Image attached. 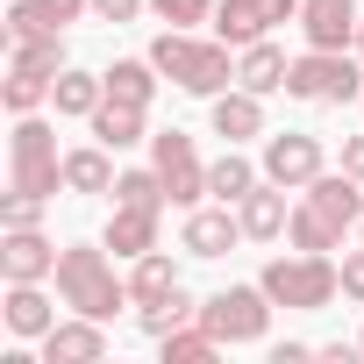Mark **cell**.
Listing matches in <instances>:
<instances>
[{
    "mask_svg": "<svg viewBox=\"0 0 364 364\" xmlns=\"http://www.w3.org/2000/svg\"><path fill=\"white\" fill-rule=\"evenodd\" d=\"M86 129H93V143H107V150H136V143H150V107H129V100H100Z\"/></svg>",
    "mask_w": 364,
    "mask_h": 364,
    "instance_id": "19",
    "label": "cell"
},
{
    "mask_svg": "<svg viewBox=\"0 0 364 364\" xmlns=\"http://www.w3.org/2000/svg\"><path fill=\"white\" fill-rule=\"evenodd\" d=\"M286 243H293V250H343V229L300 193V200H293V222H286Z\"/></svg>",
    "mask_w": 364,
    "mask_h": 364,
    "instance_id": "26",
    "label": "cell"
},
{
    "mask_svg": "<svg viewBox=\"0 0 364 364\" xmlns=\"http://www.w3.org/2000/svg\"><path fill=\"white\" fill-rule=\"evenodd\" d=\"M208 122H215V136H222V143H250V136H264V93L229 86V93H215V100H208Z\"/></svg>",
    "mask_w": 364,
    "mask_h": 364,
    "instance_id": "15",
    "label": "cell"
},
{
    "mask_svg": "<svg viewBox=\"0 0 364 364\" xmlns=\"http://www.w3.org/2000/svg\"><path fill=\"white\" fill-rule=\"evenodd\" d=\"M264 178H279V186H293V193H307L314 178L328 171V150H321V136L314 129H279V136H264Z\"/></svg>",
    "mask_w": 364,
    "mask_h": 364,
    "instance_id": "8",
    "label": "cell"
},
{
    "mask_svg": "<svg viewBox=\"0 0 364 364\" xmlns=\"http://www.w3.org/2000/svg\"><path fill=\"white\" fill-rule=\"evenodd\" d=\"M236 243H250L243 236V215L236 208H186V222H178V250H186V257H229Z\"/></svg>",
    "mask_w": 364,
    "mask_h": 364,
    "instance_id": "9",
    "label": "cell"
},
{
    "mask_svg": "<svg viewBox=\"0 0 364 364\" xmlns=\"http://www.w3.org/2000/svg\"><path fill=\"white\" fill-rule=\"evenodd\" d=\"M307 357H321V350H314V343H279V350H272V364H307Z\"/></svg>",
    "mask_w": 364,
    "mask_h": 364,
    "instance_id": "38",
    "label": "cell"
},
{
    "mask_svg": "<svg viewBox=\"0 0 364 364\" xmlns=\"http://www.w3.org/2000/svg\"><path fill=\"white\" fill-rule=\"evenodd\" d=\"M357 243H364V222H357Z\"/></svg>",
    "mask_w": 364,
    "mask_h": 364,
    "instance_id": "41",
    "label": "cell"
},
{
    "mask_svg": "<svg viewBox=\"0 0 364 364\" xmlns=\"http://www.w3.org/2000/svg\"><path fill=\"white\" fill-rule=\"evenodd\" d=\"M272 307H279V300L250 279V286H222V293H208V300H200V321L222 336V350H236V343H264Z\"/></svg>",
    "mask_w": 364,
    "mask_h": 364,
    "instance_id": "6",
    "label": "cell"
},
{
    "mask_svg": "<svg viewBox=\"0 0 364 364\" xmlns=\"http://www.w3.org/2000/svg\"><path fill=\"white\" fill-rule=\"evenodd\" d=\"M307 200H314V208H321V215H328V222H336L343 236H350V229L364 222V186H357L350 171H321L314 186H307Z\"/></svg>",
    "mask_w": 364,
    "mask_h": 364,
    "instance_id": "20",
    "label": "cell"
},
{
    "mask_svg": "<svg viewBox=\"0 0 364 364\" xmlns=\"http://www.w3.org/2000/svg\"><path fill=\"white\" fill-rule=\"evenodd\" d=\"M186 321H200V300H193L186 286H171L164 300L136 307V328H143V336H171V328H186Z\"/></svg>",
    "mask_w": 364,
    "mask_h": 364,
    "instance_id": "27",
    "label": "cell"
},
{
    "mask_svg": "<svg viewBox=\"0 0 364 364\" xmlns=\"http://www.w3.org/2000/svg\"><path fill=\"white\" fill-rule=\"evenodd\" d=\"M114 200H122V208H171L164 171H157V164H129V171L114 178Z\"/></svg>",
    "mask_w": 364,
    "mask_h": 364,
    "instance_id": "31",
    "label": "cell"
},
{
    "mask_svg": "<svg viewBox=\"0 0 364 364\" xmlns=\"http://www.w3.org/2000/svg\"><path fill=\"white\" fill-rule=\"evenodd\" d=\"M114 150L107 143H86V150H65V193H114Z\"/></svg>",
    "mask_w": 364,
    "mask_h": 364,
    "instance_id": "21",
    "label": "cell"
},
{
    "mask_svg": "<svg viewBox=\"0 0 364 364\" xmlns=\"http://www.w3.org/2000/svg\"><path fill=\"white\" fill-rule=\"evenodd\" d=\"M136 15H150V0H93V22H136Z\"/></svg>",
    "mask_w": 364,
    "mask_h": 364,
    "instance_id": "36",
    "label": "cell"
},
{
    "mask_svg": "<svg viewBox=\"0 0 364 364\" xmlns=\"http://www.w3.org/2000/svg\"><path fill=\"white\" fill-rule=\"evenodd\" d=\"M0 279H58V243L43 229H0Z\"/></svg>",
    "mask_w": 364,
    "mask_h": 364,
    "instance_id": "11",
    "label": "cell"
},
{
    "mask_svg": "<svg viewBox=\"0 0 364 364\" xmlns=\"http://www.w3.org/2000/svg\"><path fill=\"white\" fill-rule=\"evenodd\" d=\"M357 357H364V328H357Z\"/></svg>",
    "mask_w": 364,
    "mask_h": 364,
    "instance_id": "40",
    "label": "cell"
},
{
    "mask_svg": "<svg viewBox=\"0 0 364 364\" xmlns=\"http://www.w3.org/2000/svg\"><path fill=\"white\" fill-rule=\"evenodd\" d=\"M8 72H29V79H58V72H65V36H58V29H50V36H22Z\"/></svg>",
    "mask_w": 364,
    "mask_h": 364,
    "instance_id": "30",
    "label": "cell"
},
{
    "mask_svg": "<svg viewBox=\"0 0 364 364\" xmlns=\"http://www.w3.org/2000/svg\"><path fill=\"white\" fill-rule=\"evenodd\" d=\"M0 321H8V336H22V343H43L58 328V307H50L43 279H15L8 300H0Z\"/></svg>",
    "mask_w": 364,
    "mask_h": 364,
    "instance_id": "13",
    "label": "cell"
},
{
    "mask_svg": "<svg viewBox=\"0 0 364 364\" xmlns=\"http://www.w3.org/2000/svg\"><path fill=\"white\" fill-rule=\"evenodd\" d=\"M171 286H178V264H171L164 250H143V257H136V272H129V300H136V307H150V300H164Z\"/></svg>",
    "mask_w": 364,
    "mask_h": 364,
    "instance_id": "28",
    "label": "cell"
},
{
    "mask_svg": "<svg viewBox=\"0 0 364 364\" xmlns=\"http://www.w3.org/2000/svg\"><path fill=\"white\" fill-rule=\"evenodd\" d=\"M286 72H293V58L272 36H257V43L236 50V86H250V93H286Z\"/></svg>",
    "mask_w": 364,
    "mask_h": 364,
    "instance_id": "18",
    "label": "cell"
},
{
    "mask_svg": "<svg viewBox=\"0 0 364 364\" xmlns=\"http://www.w3.org/2000/svg\"><path fill=\"white\" fill-rule=\"evenodd\" d=\"M286 193H293V186H279V178H257V186L236 200L250 243H279V236H286V222H293V200H286Z\"/></svg>",
    "mask_w": 364,
    "mask_h": 364,
    "instance_id": "12",
    "label": "cell"
},
{
    "mask_svg": "<svg viewBox=\"0 0 364 364\" xmlns=\"http://www.w3.org/2000/svg\"><path fill=\"white\" fill-rule=\"evenodd\" d=\"M150 164L164 171V193L178 215L208 200V164H200V143L186 129H150Z\"/></svg>",
    "mask_w": 364,
    "mask_h": 364,
    "instance_id": "7",
    "label": "cell"
},
{
    "mask_svg": "<svg viewBox=\"0 0 364 364\" xmlns=\"http://www.w3.org/2000/svg\"><path fill=\"white\" fill-rule=\"evenodd\" d=\"M58 300L72 314H93V321H114L129 300V279H114V257L107 243H65L58 250Z\"/></svg>",
    "mask_w": 364,
    "mask_h": 364,
    "instance_id": "1",
    "label": "cell"
},
{
    "mask_svg": "<svg viewBox=\"0 0 364 364\" xmlns=\"http://www.w3.org/2000/svg\"><path fill=\"white\" fill-rule=\"evenodd\" d=\"M107 100V79L100 72H79V65H65L58 72V86H50V107L58 114H72V122H93V107Z\"/></svg>",
    "mask_w": 364,
    "mask_h": 364,
    "instance_id": "23",
    "label": "cell"
},
{
    "mask_svg": "<svg viewBox=\"0 0 364 364\" xmlns=\"http://www.w3.org/2000/svg\"><path fill=\"white\" fill-rule=\"evenodd\" d=\"M257 178H264V164H250L243 157V143H229L215 164H208V200H222V208H236L250 186H257Z\"/></svg>",
    "mask_w": 364,
    "mask_h": 364,
    "instance_id": "22",
    "label": "cell"
},
{
    "mask_svg": "<svg viewBox=\"0 0 364 364\" xmlns=\"http://www.w3.org/2000/svg\"><path fill=\"white\" fill-rule=\"evenodd\" d=\"M357 22H364L357 0H300V36H307V50H357Z\"/></svg>",
    "mask_w": 364,
    "mask_h": 364,
    "instance_id": "10",
    "label": "cell"
},
{
    "mask_svg": "<svg viewBox=\"0 0 364 364\" xmlns=\"http://www.w3.org/2000/svg\"><path fill=\"white\" fill-rule=\"evenodd\" d=\"M157 229H164V208H122L114 200V215H107V229H100V243L114 250V257H143V250H157Z\"/></svg>",
    "mask_w": 364,
    "mask_h": 364,
    "instance_id": "16",
    "label": "cell"
},
{
    "mask_svg": "<svg viewBox=\"0 0 364 364\" xmlns=\"http://www.w3.org/2000/svg\"><path fill=\"white\" fill-rule=\"evenodd\" d=\"M286 100H307V107H343V100H364V72L350 50H300L293 72H286Z\"/></svg>",
    "mask_w": 364,
    "mask_h": 364,
    "instance_id": "5",
    "label": "cell"
},
{
    "mask_svg": "<svg viewBox=\"0 0 364 364\" xmlns=\"http://www.w3.org/2000/svg\"><path fill=\"white\" fill-rule=\"evenodd\" d=\"M8 178H15V193L58 200V186H65V150H58V129H50L43 114H15V136H8Z\"/></svg>",
    "mask_w": 364,
    "mask_h": 364,
    "instance_id": "4",
    "label": "cell"
},
{
    "mask_svg": "<svg viewBox=\"0 0 364 364\" xmlns=\"http://www.w3.org/2000/svg\"><path fill=\"white\" fill-rule=\"evenodd\" d=\"M43 208H50V200H36V193H8V208H0V229H36Z\"/></svg>",
    "mask_w": 364,
    "mask_h": 364,
    "instance_id": "34",
    "label": "cell"
},
{
    "mask_svg": "<svg viewBox=\"0 0 364 364\" xmlns=\"http://www.w3.org/2000/svg\"><path fill=\"white\" fill-rule=\"evenodd\" d=\"M336 264H343V300H357V307H364V243H357V250H343Z\"/></svg>",
    "mask_w": 364,
    "mask_h": 364,
    "instance_id": "35",
    "label": "cell"
},
{
    "mask_svg": "<svg viewBox=\"0 0 364 364\" xmlns=\"http://www.w3.org/2000/svg\"><path fill=\"white\" fill-rule=\"evenodd\" d=\"M357 58H364V22H357Z\"/></svg>",
    "mask_w": 364,
    "mask_h": 364,
    "instance_id": "39",
    "label": "cell"
},
{
    "mask_svg": "<svg viewBox=\"0 0 364 364\" xmlns=\"http://www.w3.org/2000/svg\"><path fill=\"white\" fill-rule=\"evenodd\" d=\"M100 357H107V328L93 314H72L43 336V364H100Z\"/></svg>",
    "mask_w": 364,
    "mask_h": 364,
    "instance_id": "17",
    "label": "cell"
},
{
    "mask_svg": "<svg viewBox=\"0 0 364 364\" xmlns=\"http://www.w3.org/2000/svg\"><path fill=\"white\" fill-rule=\"evenodd\" d=\"M150 65L178 86V93H193V100H215L236 86V65H229V43L222 36H193V29H164L150 43Z\"/></svg>",
    "mask_w": 364,
    "mask_h": 364,
    "instance_id": "2",
    "label": "cell"
},
{
    "mask_svg": "<svg viewBox=\"0 0 364 364\" xmlns=\"http://www.w3.org/2000/svg\"><path fill=\"white\" fill-rule=\"evenodd\" d=\"M343 171L364 186V136H343Z\"/></svg>",
    "mask_w": 364,
    "mask_h": 364,
    "instance_id": "37",
    "label": "cell"
},
{
    "mask_svg": "<svg viewBox=\"0 0 364 364\" xmlns=\"http://www.w3.org/2000/svg\"><path fill=\"white\" fill-rule=\"evenodd\" d=\"M229 50H243V43H257V36H272V22H264V8L257 0H215V22H208Z\"/></svg>",
    "mask_w": 364,
    "mask_h": 364,
    "instance_id": "25",
    "label": "cell"
},
{
    "mask_svg": "<svg viewBox=\"0 0 364 364\" xmlns=\"http://www.w3.org/2000/svg\"><path fill=\"white\" fill-rule=\"evenodd\" d=\"M150 15L171 29H200V22H215V0H150Z\"/></svg>",
    "mask_w": 364,
    "mask_h": 364,
    "instance_id": "33",
    "label": "cell"
},
{
    "mask_svg": "<svg viewBox=\"0 0 364 364\" xmlns=\"http://www.w3.org/2000/svg\"><path fill=\"white\" fill-rule=\"evenodd\" d=\"M50 86L58 79H29V72H8V114H43V100H50Z\"/></svg>",
    "mask_w": 364,
    "mask_h": 364,
    "instance_id": "32",
    "label": "cell"
},
{
    "mask_svg": "<svg viewBox=\"0 0 364 364\" xmlns=\"http://www.w3.org/2000/svg\"><path fill=\"white\" fill-rule=\"evenodd\" d=\"M257 286L286 307V314H321L336 293H343V264L336 250H293V257H272L257 272Z\"/></svg>",
    "mask_w": 364,
    "mask_h": 364,
    "instance_id": "3",
    "label": "cell"
},
{
    "mask_svg": "<svg viewBox=\"0 0 364 364\" xmlns=\"http://www.w3.org/2000/svg\"><path fill=\"white\" fill-rule=\"evenodd\" d=\"M79 15H93V0H15L8 8V43H22V36H65Z\"/></svg>",
    "mask_w": 364,
    "mask_h": 364,
    "instance_id": "14",
    "label": "cell"
},
{
    "mask_svg": "<svg viewBox=\"0 0 364 364\" xmlns=\"http://www.w3.org/2000/svg\"><path fill=\"white\" fill-rule=\"evenodd\" d=\"M157 343H164V364H208V357H222V336L208 321H186V328L157 336Z\"/></svg>",
    "mask_w": 364,
    "mask_h": 364,
    "instance_id": "29",
    "label": "cell"
},
{
    "mask_svg": "<svg viewBox=\"0 0 364 364\" xmlns=\"http://www.w3.org/2000/svg\"><path fill=\"white\" fill-rule=\"evenodd\" d=\"M100 79H107V100H129V107H150V100H157V79H164V72H157L150 58H114V65H107Z\"/></svg>",
    "mask_w": 364,
    "mask_h": 364,
    "instance_id": "24",
    "label": "cell"
}]
</instances>
